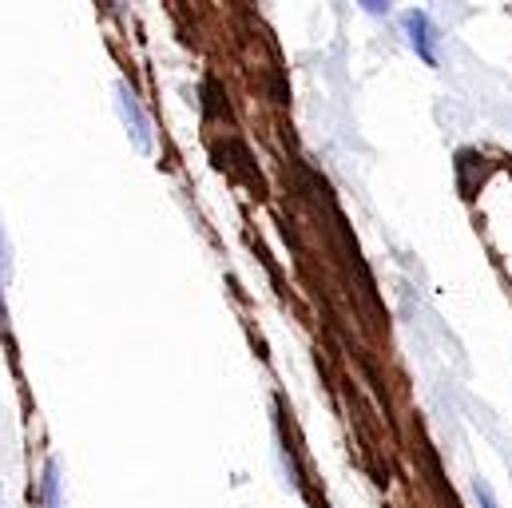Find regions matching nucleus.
I'll return each instance as SVG.
<instances>
[{"instance_id": "nucleus-1", "label": "nucleus", "mask_w": 512, "mask_h": 508, "mask_svg": "<svg viewBox=\"0 0 512 508\" xmlns=\"http://www.w3.org/2000/svg\"><path fill=\"white\" fill-rule=\"evenodd\" d=\"M116 96H120V116H124V124H128L135 147H139V151H151V124H147V116H143V108H139L135 92H131L128 84H120V88H116Z\"/></svg>"}, {"instance_id": "nucleus-2", "label": "nucleus", "mask_w": 512, "mask_h": 508, "mask_svg": "<svg viewBox=\"0 0 512 508\" xmlns=\"http://www.w3.org/2000/svg\"><path fill=\"white\" fill-rule=\"evenodd\" d=\"M405 32H409V44L417 48V56H421L425 64H437V56H433V24H429V16H425V12H409V16H405Z\"/></svg>"}, {"instance_id": "nucleus-3", "label": "nucleus", "mask_w": 512, "mask_h": 508, "mask_svg": "<svg viewBox=\"0 0 512 508\" xmlns=\"http://www.w3.org/2000/svg\"><path fill=\"white\" fill-rule=\"evenodd\" d=\"M40 508H64L60 501V465L48 461L44 465V481H40Z\"/></svg>"}, {"instance_id": "nucleus-4", "label": "nucleus", "mask_w": 512, "mask_h": 508, "mask_svg": "<svg viewBox=\"0 0 512 508\" xmlns=\"http://www.w3.org/2000/svg\"><path fill=\"white\" fill-rule=\"evenodd\" d=\"M473 493H477V505L481 508H501L497 505V497H493V489H489L485 481H477V485H473Z\"/></svg>"}, {"instance_id": "nucleus-5", "label": "nucleus", "mask_w": 512, "mask_h": 508, "mask_svg": "<svg viewBox=\"0 0 512 508\" xmlns=\"http://www.w3.org/2000/svg\"><path fill=\"white\" fill-rule=\"evenodd\" d=\"M362 8H370V12H385L389 8V0H358Z\"/></svg>"}, {"instance_id": "nucleus-6", "label": "nucleus", "mask_w": 512, "mask_h": 508, "mask_svg": "<svg viewBox=\"0 0 512 508\" xmlns=\"http://www.w3.org/2000/svg\"><path fill=\"white\" fill-rule=\"evenodd\" d=\"M8 274V247H4V239H0V278Z\"/></svg>"}]
</instances>
